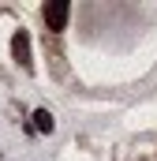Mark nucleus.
<instances>
[{
    "mask_svg": "<svg viewBox=\"0 0 157 161\" xmlns=\"http://www.w3.org/2000/svg\"><path fill=\"white\" fill-rule=\"evenodd\" d=\"M34 127L45 131V135L52 131V116H49V109H38V113H34Z\"/></svg>",
    "mask_w": 157,
    "mask_h": 161,
    "instance_id": "obj_3",
    "label": "nucleus"
},
{
    "mask_svg": "<svg viewBox=\"0 0 157 161\" xmlns=\"http://www.w3.org/2000/svg\"><path fill=\"white\" fill-rule=\"evenodd\" d=\"M68 15H71L68 0H52V4H45V23H49V30H64V26H68Z\"/></svg>",
    "mask_w": 157,
    "mask_h": 161,
    "instance_id": "obj_1",
    "label": "nucleus"
},
{
    "mask_svg": "<svg viewBox=\"0 0 157 161\" xmlns=\"http://www.w3.org/2000/svg\"><path fill=\"white\" fill-rule=\"evenodd\" d=\"M11 53H15V60H19V68H34V60H30V34L26 30H19L15 38H11Z\"/></svg>",
    "mask_w": 157,
    "mask_h": 161,
    "instance_id": "obj_2",
    "label": "nucleus"
}]
</instances>
